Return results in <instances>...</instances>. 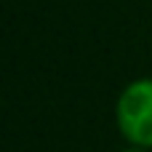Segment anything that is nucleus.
I'll return each instance as SVG.
<instances>
[{
	"label": "nucleus",
	"instance_id": "1",
	"mask_svg": "<svg viewBox=\"0 0 152 152\" xmlns=\"http://www.w3.org/2000/svg\"><path fill=\"white\" fill-rule=\"evenodd\" d=\"M118 128L123 139L139 150L152 147V77L128 83L115 107Z\"/></svg>",
	"mask_w": 152,
	"mask_h": 152
},
{
	"label": "nucleus",
	"instance_id": "2",
	"mask_svg": "<svg viewBox=\"0 0 152 152\" xmlns=\"http://www.w3.org/2000/svg\"><path fill=\"white\" fill-rule=\"evenodd\" d=\"M123 152H144V150H139V147H134V150H123Z\"/></svg>",
	"mask_w": 152,
	"mask_h": 152
}]
</instances>
